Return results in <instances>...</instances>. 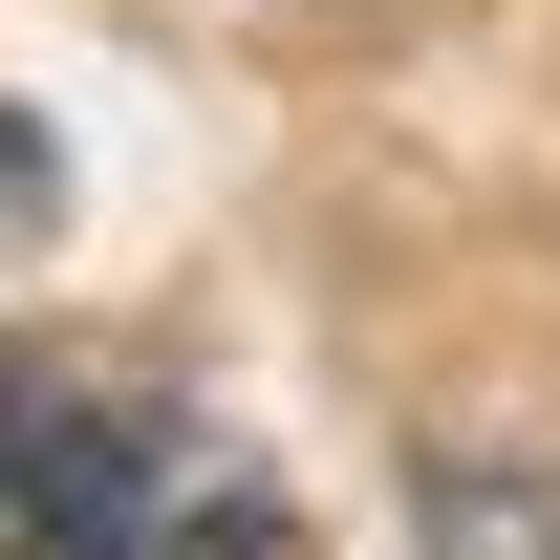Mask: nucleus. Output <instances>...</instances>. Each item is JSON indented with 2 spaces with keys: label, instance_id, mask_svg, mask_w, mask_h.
Segmentation results:
<instances>
[{
  "label": "nucleus",
  "instance_id": "nucleus-1",
  "mask_svg": "<svg viewBox=\"0 0 560 560\" xmlns=\"http://www.w3.org/2000/svg\"><path fill=\"white\" fill-rule=\"evenodd\" d=\"M431 539H453V560H560V475H495V453H431Z\"/></svg>",
  "mask_w": 560,
  "mask_h": 560
},
{
  "label": "nucleus",
  "instance_id": "nucleus-2",
  "mask_svg": "<svg viewBox=\"0 0 560 560\" xmlns=\"http://www.w3.org/2000/svg\"><path fill=\"white\" fill-rule=\"evenodd\" d=\"M22 453H44V388L0 366V517H22Z\"/></svg>",
  "mask_w": 560,
  "mask_h": 560
},
{
  "label": "nucleus",
  "instance_id": "nucleus-3",
  "mask_svg": "<svg viewBox=\"0 0 560 560\" xmlns=\"http://www.w3.org/2000/svg\"><path fill=\"white\" fill-rule=\"evenodd\" d=\"M0 215H44V151H22V130H0Z\"/></svg>",
  "mask_w": 560,
  "mask_h": 560
}]
</instances>
